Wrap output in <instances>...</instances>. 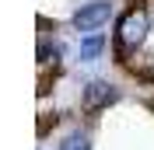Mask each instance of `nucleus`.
<instances>
[{"mask_svg":"<svg viewBox=\"0 0 154 150\" xmlns=\"http://www.w3.org/2000/svg\"><path fill=\"white\" fill-rule=\"evenodd\" d=\"M109 18H112V4H109V0H91V4H81V7L74 10V28L95 35Z\"/></svg>","mask_w":154,"mask_h":150,"instance_id":"obj_2","label":"nucleus"},{"mask_svg":"<svg viewBox=\"0 0 154 150\" xmlns=\"http://www.w3.org/2000/svg\"><path fill=\"white\" fill-rule=\"evenodd\" d=\"M147 32H151V14L144 7H130L116 25V63H130V52L147 42Z\"/></svg>","mask_w":154,"mask_h":150,"instance_id":"obj_1","label":"nucleus"},{"mask_svg":"<svg viewBox=\"0 0 154 150\" xmlns=\"http://www.w3.org/2000/svg\"><path fill=\"white\" fill-rule=\"evenodd\" d=\"M102 49H105V38L95 32V35L81 38V49H77V52H81V59H84V63H91V59H98V56H102Z\"/></svg>","mask_w":154,"mask_h":150,"instance_id":"obj_4","label":"nucleus"},{"mask_svg":"<svg viewBox=\"0 0 154 150\" xmlns=\"http://www.w3.org/2000/svg\"><path fill=\"white\" fill-rule=\"evenodd\" d=\"M140 77H144V80H151V84H154V59H151V63L144 66V70H140Z\"/></svg>","mask_w":154,"mask_h":150,"instance_id":"obj_7","label":"nucleus"},{"mask_svg":"<svg viewBox=\"0 0 154 150\" xmlns=\"http://www.w3.org/2000/svg\"><path fill=\"white\" fill-rule=\"evenodd\" d=\"M151 108H154V98H151Z\"/></svg>","mask_w":154,"mask_h":150,"instance_id":"obj_8","label":"nucleus"},{"mask_svg":"<svg viewBox=\"0 0 154 150\" xmlns=\"http://www.w3.org/2000/svg\"><path fill=\"white\" fill-rule=\"evenodd\" d=\"M60 150H91V136L84 129H74V133H67L60 140Z\"/></svg>","mask_w":154,"mask_h":150,"instance_id":"obj_6","label":"nucleus"},{"mask_svg":"<svg viewBox=\"0 0 154 150\" xmlns=\"http://www.w3.org/2000/svg\"><path fill=\"white\" fill-rule=\"evenodd\" d=\"M119 98V87L109 84V80H88L84 84V94H81V108L84 112H102V108H109V105Z\"/></svg>","mask_w":154,"mask_h":150,"instance_id":"obj_3","label":"nucleus"},{"mask_svg":"<svg viewBox=\"0 0 154 150\" xmlns=\"http://www.w3.org/2000/svg\"><path fill=\"white\" fill-rule=\"evenodd\" d=\"M60 56H63V46H60V42H49V38L38 42V63H42V66H49V63L56 66Z\"/></svg>","mask_w":154,"mask_h":150,"instance_id":"obj_5","label":"nucleus"}]
</instances>
